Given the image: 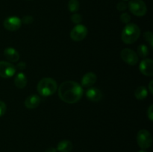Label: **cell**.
I'll return each mask as SVG.
<instances>
[{"label":"cell","instance_id":"obj_1","mask_svg":"<svg viewBox=\"0 0 153 152\" xmlns=\"http://www.w3.org/2000/svg\"><path fill=\"white\" fill-rule=\"evenodd\" d=\"M60 98L67 104L78 102L83 95V89L79 83L72 80L65 81L58 88Z\"/></svg>","mask_w":153,"mask_h":152},{"label":"cell","instance_id":"obj_2","mask_svg":"<svg viewBox=\"0 0 153 152\" xmlns=\"http://www.w3.org/2000/svg\"><path fill=\"white\" fill-rule=\"evenodd\" d=\"M140 35V28L136 24L128 23L123 30L121 39L126 44H131L137 41Z\"/></svg>","mask_w":153,"mask_h":152},{"label":"cell","instance_id":"obj_3","mask_svg":"<svg viewBox=\"0 0 153 152\" xmlns=\"http://www.w3.org/2000/svg\"><path fill=\"white\" fill-rule=\"evenodd\" d=\"M37 92L43 96H49L55 93L58 89L56 81L51 77H44L39 81L37 86Z\"/></svg>","mask_w":153,"mask_h":152},{"label":"cell","instance_id":"obj_4","mask_svg":"<svg viewBox=\"0 0 153 152\" xmlns=\"http://www.w3.org/2000/svg\"><path fill=\"white\" fill-rule=\"evenodd\" d=\"M137 142L138 145L142 149H147L152 144V137L150 133L145 129L138 131L137 135Z\"/></svg>","mask_w":153,"mask_h":152},{"label":"cell","instance_id":"obj_5","mask_svg":"<svg viewBox=\"0 0 153 152\" xmlns=\"http://www.w3.org/2000/svg\"><path fill=\"white\" fill-rule=\"evenodd\" d=\"M130 11L137 16H143L147 11V7L143 0H131L128 3Z\"/></svg>","mask_w":153,"mask_h":152},{"label":"cell","instance_id":"obj_6","mask_svg":"<svg viewBox=\"0 0 153 152\" xmlns=\"http://www.w3.org/2000/svg\"><path fill=\"white\" fill-rule=\"evenodd\" d=\"M88 31L86 26L79 24L72 29L71 32H70V37L74 41H82L86 37V36L88 35Z\"/></svg>","mask_w":153,"mask_h":152},{"label":"cell","instance_id":"obj_7","mask_svg":"<svg viewBox=\"0 0 153 152\" xmlns=\"http://www.w3.org/2000/svg\"><path fill=\"white\" fill-rule=\"evenodd\" d=\"M120 56L123 61H124L127 64L131 66L136 65L139 61L137 53H135L134 51L130 49H123L120 53Z\"/></svg>","mask_w":153,"mask_h":152},{"label":"cell","instance_id":"obj_8","mask_svg":"<svg viewBox=\"0 0 153 152\" xmlns=\"http://www.w3.org/2000/svg\"><path fill=\"white\" fill-rule=\"evenodd\" d=\"M22 25V21L17 16H10L6 18L3 22V26L6 30L10 31H17Z\"/></svg>","mask_w":153,"mask_h":152},{"label":"cell","instance_id":"obj_9","mask_svg":"<svg viewBox=\"0 0 153 152\" xmlns=\"http://www.w3.org/2000/svg\"><path fill=\"white\" fill-rule=\"evenodd\" d=\"M16 72V67L9 62L0 61V77L8 78Z\"/></svg>","mask_w":153,"mask_h":152},{"label":"cell","instance_id":"obj_10","mask_svg":"<svg viewBox=\"0 0 153 152\" xmlns=\"http://www.w3.org/2000/svg\"><path fill=\"white\" fill-rule=\"evenodd\" d=\"M139 69L142 74L151 77L153 75V61L151 59L143 60L140 62Z\"/></svg>","mask_w":153,"mask_h":152},{"label":"cell","instance_id":"obj_11","mask_svg":"<svg viewBox=\"0 0 153 152\" xmlns=\"http://www.w3.org/2000/svg\"><path fill=\"white\" fill-rule=\"evenodd\" d=\"M86 97L91 101H99L102 98V92L97 87H90L86 92Z\"/></svg>","mask_w":153,"mask_h":152},{"label":"cell","instance_id":"obj_12","mask_svg":"<svg viewBox=\"0 0 153 152\" xmlns=\"http://www.w3.org/2000/svg\"><path fill=\"white\" fill-rule=\"evenodd\" d=\"M97 75L94 72H88L82 77L81 80L82 86L84 87H91L97 81Z\"/></svg>","mask_w":153,"mask_h":152},{"label":"cell","instance_id":"obj_13","mask_svg":"<svg viewBox=\"0 0 153 152\" xmlns=\"http://www.w3.org/2000/svg\"><path fill=\"white\" fill-rule=\"evenodd\" d=\"M40 98L37 95H31L25 99V106L28 109H34L39 106Z\"/></svg>","mask_w":153,"mask_h":152},{"label":"cell","instance_id":"obj_14","mask_svg":"<svg viewBox=\"0 0 153 152\" xmlns=\"http://www.w3.org/2000/svg\"><path fill=\"white\" fill-rule=\"evenodd\" d=\"M4 55L7 61L10 62H16L19 59V55L13 48H6L4 50Z\"/></svg>","mask_w":153,"mask_h":152},{"label":"cell","instance_id":"obj_15","mask_svg":"<svg viewBox=\"0 0 153 152\" xmlns=\"http://www.w3.org/2000/svg\"><path fill=\"white\" fill-rule=\"evenodd\" d=\"M14 84L19 89H23L27 84V77L22 72L18 73L14 78Z\"/></svg>","mask_w":153,"mask_h":152},{"label":"cell","instance_id":"obj_16","mask_svg":"<svg viewBox=\"0 0 153 152\" xmlns=\"http://www.w3.org/2000/svg\"><path fill=\"white\" fill-rule=\"evenodd\" d=\"M73 149V144L70 140H62L57 146V151L59 152H70Z\"/></svg>","mask_w":153,"mask_h":152},{"label":"cell","instance_id":"obj_17","mask_svg":"<svg viewBox=\"0 0 153 152\" xmlns=\"http://www.w3.org/2000/svg\"><path fill=\"white\" fill-rule=\"evenodd\" d=\"M148 90L144 86H140L134 91V96L137 100H143L147 97Z\"/></svg>","mask_w":153,"mask_h":152},{"label":"cell","instance_id":"obj_18","mask_svg":"<svg viewBox=\"0 0 153 152\" xmlns=\"http://www.w3.org/2000/svg\"><path fill=\"white\" fill-rule=\"evenodd\" d=\"M80 7V4L78 0H70L68 2V9L70 12H75L78 11Z\"/></svg>","mask_w":153,"mask_h":152},{"label":"cell","instance_id":"obj_19","mask_svg":"<svg viewBox=\"0 0 153 152\" xmlns=\"http://www.w3.org/2000/svg\"><path fill=\"white\" fill-rule=\"evenodd\" d=\"M137 53L139 56L142 58H146L149 55V49L146 45H140L137 48Z\"/></svg>","mask_w":153,"mask_h":152},{"label":"cell","instance_id":"obj_20","mask_svg":"<svg viewBox=\"0 0 153 152\" xmlns=\"http://www.w3.org/2000/svg\"><path fill=\"white\" fill-rule=\"evenodd\" d=\"M143 37L146 40V42L149 43V44L150 45L151 47H152L153 46V35L151 31H146L143 34Z\"/></svg>","mask_w":153,"mask_h":152},{"label":"cell","instance_id":"obj_21","mask_svg":"<svg viewBox=\"0 0 153 152\" xmlns=\"http://www.w3.org/2000/svg\"><path fill=\"white\" fill-rule=\"evenodd\" d=\"M71 20L73 23L79 24L82 21V15L79 14V13H74V14L72 15Z\"/></svg>","mask_w":153,"mask_h":152},{"label":"cell","instance_id":"obj_22","mask_svg":"<svg viewBox=\"0 0 153 152\" xmlns=\"http://www.w3.org/2000/svg\"><path fill=\"white\" fill-rule=\"evenodd\" d=\"M120 19L122 21V22L128 24L129 23L130 20H131V16H130V15L128 13H123L121 14Z\"/></svg>","mask_w":153,"mask_h":152},{"label":"cell","instance_id":"obj_23","mask_svg":"<svg viewBox=\"0 0 153 152\" xmlns=\"http://www.w3.org/2000/svg\"><path fill=\"white\" fill-rule=\"evenodd\" d=\"M22 22H23L24 24H26V25H29V24L32 23V22L34 21V18L32 17L31 16H25L22 17V19H21Z\"/></svg>","mask_w":153,"mask_h":152},{"label":"cell","instance_id":"obj_24","mask_svg":"<svg viewBox=\"0 0 153 152\" xmlns=\"http://www.w3.org/2000/svg\"><path fill=\"white\" fill-rule=\"evenodd\" d=\"M6 104L4 101H0V116H3L6 112Z\"/></svg>","mask_w":153,"mask_h":152},{"label":"cell","instance_id":"obj_25","mask_svg":"<svg viewBox=\"0 0 153 152\" xmlns=\"http://www.w3.org/2000/svg\"><path fill=\"white\" fill-rule=\"evenodd\" d=\"M117 10H119L120 11H123V10H125L127 8V5L125 2H123V1H120V2H119L117 4Z\"/></svg>","mask_w":153,"mask_h":152},{"label":"cell","instance_id":"obj_26","mask_svg":"<svg viewBox=\"0 0 153 152\" xmlns=\"http://www.w3.org/2000/svg\"><path fill=\"white\" fill-rule=\"evenodd\" d=\"M147 116L149 119V120L152 121L153 120V105L151 104L149 106V107L147 110Z\"/></svg>","mask_w":153,"mask_h":152},{"label":"cell","instance_id":"obj_27","mask_svg":"<svg viewBox=\"0 0 153 152\" xmlns=\"http://www.w3.org/2000/svg\"><path fill=\"white\" fill-rule=\"evenodd\" d=\"M25 68H26V64H25V62L19 63L16 66V69L19 70V71H22V70L25 69Z\"/></svg>","mask_w":153,"mask_h":152},{"label":"cell","instance_id":"obj_28","mask_svg":"<svg viewBox=\"0 0 153 152\" xmlns=\"http://www.w3.org/2000/svg\"><path fill=\"white\" fill-rule=\"evenodd\" d=\"M45 152H57V149L53 147H49L45 151Z\"/></svg>","mask_w":153,"mask_h":152},{"label":"cell","instance_id":"obj_29","mask_svg":"<svg viewBox=\"0 0 153 152\" xmlns=\"http://www.w3.org/2000/svg\"><path fill=\"white\" fill-rule=\"evenodd\" d=\"M152 83H153V80H151L150 83H149V92H150V94H152L153 93Z\"/></svg>","mask_w":153,"mask_h":152},{"label":"cell","instance_id":"obj_30","mask_svg":"<svg viewBox=\"0 0 153 152\" xmlns=\"http://www.w3.org/2000/svg\"><path fill=\"white\" fill-rule=\"evenodd\" d=\"M139 152H146V151L144 150V149H142V150H140Z\"/></svg>","mask_w":153,"mask_h":152},{"label":"cell","instance_id":"obj_31","mask_svg":"<svg viewBox=\"0 0 153 152\" xmlns=\"http://www.w3.org/2000/svg\"><path fill=\"white\" fill-rule=\"evenodd\" d=\"M125 1H126V0H125Z\"/></svg>","mask_w":153,"mask_h":152}]
</instances>
